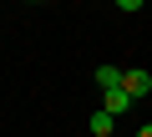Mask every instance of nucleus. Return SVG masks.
<instances>
[{
	"instance_id": "obj_1",
	"label": "nucleus",
	"mask_w": 152,
	"mask_h": 137,
	"mask_svg": "<svg viewBox=\"0 0 152 137\" xmlns=\"http://www.w3.org/2000/svg\"><path fill=\"white\" fill-rule=\"evenodd\" d=\"M122 92L137 102V97H147V92H152V76H147V71H122Z\"/></svg>"
},
{
	"instance_id": "obj_3",
	"label": "nucleus",
	"mask_w": 152,
	"mask_h": 137,
	"mask_svg": "<svg viewBox=\"0 0 152 137\" xmlns=\"http://www.w3.org/2000/svg\"><path fill=\"white\" fill-rule=\"evenodd\" d=\"M112 132H117V117L96 107V112H91V137H112Z\"/></svg>"
},
{
	"instance_id": "obj_5",
	"label": "nucleus",
	"mask_w": 152,
	"mask_h": 137,
	"mask_svg": "<svg viewBox=\"0 0 152 137\" xmlns=\"http://www.w3.org/2000/svg\"><path fill=\"white\" fill-rule=\"evenodd\" d=\"M137 137H152V122H147V127H142V132H137Z\"/></svg>"
},
{
	"instance_id": "obj_4",
	"label": "nucleus",
	"mask_w": 152,
	"mask_h": 137,
	"mask_svg": "<svg viewBox=\"0 0 152 137\" xmlns=\"http://www.w3.org/2000/svg\"><path fill=\"white\" fill-rule=\"evenodd\" d=\"M96 86L102 92H117L122 86V66H96Z\"/></svg>"
},
{
	"instance_id": "obj_2",
	"label": "nucleus",
	"mask_w": 152,
	"mask_h": 137,
	"mask_svg": "<svg viewBox=\"0 0 152 137\" xmlns=\"http://www.w3.org/2000/svg\"><path fill=\"white\" fill-rule=\"evenodd\" d=\"M127 107H132V97H127L122 86H117V92H102V112H112V117H122Z\"/></svg>"
}]
</instances>
